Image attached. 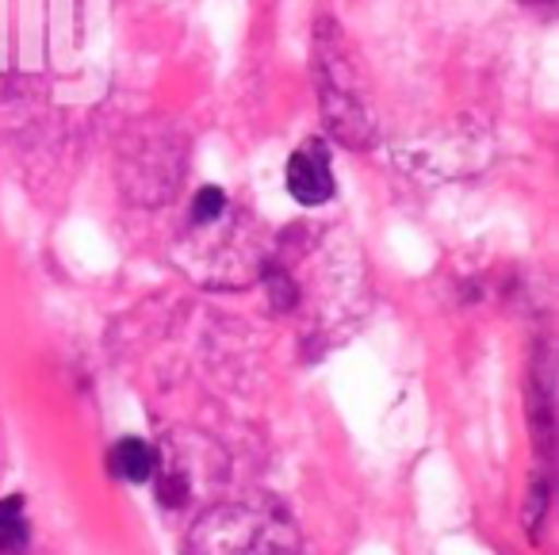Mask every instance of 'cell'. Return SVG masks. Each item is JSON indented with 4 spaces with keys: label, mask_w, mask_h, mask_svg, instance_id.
I'll return each instance as SVG.
<instances>
[{
    "label": "cell",
    "mask_w": 559,
    "mask_h": 555,
    "mask_svg": "<svg viewBox=\"0 0 559 555\" xmlns=\"http://www.w3.org/2000/svg\"><path fill=\"white\" fill-rule=\"evenodd\" d=\"M314 81H319V108L326 131L353 150H365L372 139V108L368 85L360 73V55L353 50L349 35L334 20L314 24Z\"/></svg>",
    "instance_id": "obj_1"
},
{
    "label": "cell",
    "mask_w": 559,
    "mask_h": 555,
    "mask_svg": "<svg viewBox=\"0 0 559 555\" xmlns=\"http://www.w3.org/2000/svg\"><path fill=\"white\" fill-rule=\"evenodd\" d=\"M185 555H299V532L276 501H215L188 529Z\"/></svg>",
    "instance_id": "obj_2"
},
{
    "label": "cell",
    "mask_w": 559,
    "mask_h": 555,
    "mask_svg": "<svg viewBox=\"0 0 559 555\" xmlns=\"http://www.w3.org/2000/svg\"><path fill=\"white\" fill-rule=\"evenodd\" d=\"M284 180H288V196L304 208H322V203L334 200V157H330V146L322 139H307L292 150L288 169H284Z\"/></svg>",
    "instance_id": "obj_4"
},
{
    "label": "cell",
    "mask_w": 559,
    "mask_h": 555,
    "mask_svg": "<svg viewBox=\"0 0 559 555\" xmlns=\"http://www.w3.org/2000/svg\"><path fill=\"white\" fill-rule=\"evenodd\" d=\"M32 544V524L24 513V498H0V555H24Z\"/></svg>",
    "instance_id": "obj_6"
},
{
    "label": "cell",
    "mask_w": 559,
    "mask_h": 555,
    "mask_svg": "<svg viewBox=\"0 0 559 555\" xmlns=\"http://www.w3.org/2000/svg\"><path fill=\"white\" fill-rule=\"evenodd\" d=\"M180 180V142L173 134H142L119 157V185L134 203H165L173 200Z\"/></svg>",
    "instance_id": "obj_3"
},
{
    "label": "cell",
    "mask_w": 559,
    "mask_h": 555,
    "mask_svg": "<svg viewBox=\"0 0 559 555\" xmlns=\"http://www.w3.org/2000/svg\"><path fill=\"white\" fill-rule=\"evenodd\" d=\"M108 468H111V475L123 479V483H146V479H154L157 448L142 437H123L111 445Z\"/></svg>",
    "instance_id": "obj_5"
},
{
    "label": "cell",
    "mask_w": 559,
    "mask_h": 555,
    "mask_svg": "<svg viewBox=\"0 0 559 555\" xmlns=\"http://www.w3.org/2000/svg\"><path fill=\"white\" fill-rule=\"evenodd\" d=\"M223 211H226V192H223V188H215V185H203L200 192H195L188 219H192V226H211V223H218V219H223Z\"/></svg>",
    "instance_id": "obj_7"
},
{
    "label": "cell",
    "mask_w": 559,
    "mask_h": 555,
    "mask_svg": "<svg viewBox=\"0 0 559 555\" xmlns=\"http://www.w3.org/2000/svg\"><path fill=\"white\" fill-rule=\"evenodd\" d=\"M264 287H269L272 310H296L299 287H296V280H292L284 269H269V272H264Z\"/></svg>",
    "instance_id": "obj_8"
}]
</instances>
